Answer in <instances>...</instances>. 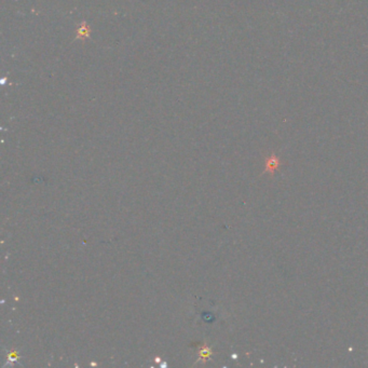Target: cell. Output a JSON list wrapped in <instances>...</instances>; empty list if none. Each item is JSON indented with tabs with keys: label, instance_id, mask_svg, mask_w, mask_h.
I'll list each match as a JSON object with an SVG mask.
<instances>
[{
	"label": "cell",
	"instance_id": "obj_1",
	"mask_svg": "<svg viewBox=\"0 0 368 368\" xmlns=\"http://www.w3.org/2000/svg\"><path fill=\"white\" fill-rule=\"evenodd\" d=\"M279 165V159L276 156H271L269 159H267L266 162V171L267 172L272 173Z\"/></svg>",
	"mask_w": 368,
	"mask_h": 368
},
{
	"label": "cell",
	"instance_id": "obj_2",
	"mask_svg": "<svg viewBox=\"0 0 368 368\" xmlns=\"http://www.w3.org/2000/svg\"><path fill=\"white\" fill-rule=\"evenodd\" d=\"M78 35L79 37H88L89 35V27L88 26H84V27H79L78 29Z\"/></svg>",
	"mask_w": 368,
	"mask_h": 368
}]
</instances>
